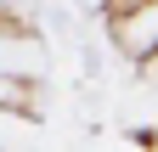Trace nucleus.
I'll return each mask as SVG.
<instances>
[]
</instances>
